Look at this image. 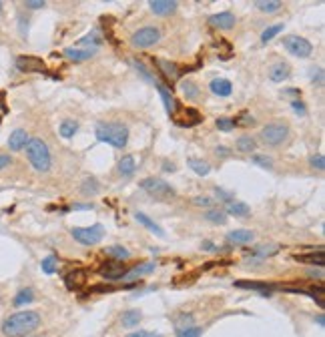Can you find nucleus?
Listing matches in <instances>:
<instances>
[{
	"label": "nucleus",
	"instance_id": "obj_1",
	"mask_svg": "<svg viewBox=\"0 0 325 337\" xmlns=\"http://www.w3.org/2000/svg\"><path fill=\"white\" fill-rule=\"evenodd\" d=\"M41 325V315L37 311H20L10 315L2 323V333L6 337H26Z\"/></svg>",
	"mask_w": 325,
	"mask_h": 337
},
{
	"label": "nucleus",
	"instance_id": "obj_2",
	"mask_svg": "<svg viewBox=\"0 0 325 337\" xmlns=\"http://www.w3.org/2000/svg\"><path fill=\"white\" fill-rule=\"evenodd\" d=\"M94 134L101 143H107L115 149H122L128 143V128L121 123H99Z\"/></svg>",
	"mask_w": 325,
	"mask_h": 337
},
{
	"label": "nucleus",
	"instance_id": "obj_3",
	"mask_svg": "<svg viewBox=\"0 0 325 337\" xmlns=\"http://www.w3.org/2000/svg\"><path fill=\"white\" fill-rule=\"evenodd\" d=\"M26 157L30 161V165L37 168L39 173H46L50 171V165H52V159H50V151L46 147V143L35 137V139H28L26 143Z\"/></svg>",
	"mask_w": 325,
	"mask_h": 337
},
{
	"label": "nucleus",
	"instance_id": "obj_4",
	"mask_svg": "<svg viewBox=\"0 0 325 337\" xmlns=\"http://www.w3.org/2000/svg\"><path fill=\"white\" fill-rule=\"evenodd\" d=\"M141 189L147 193V195H151L153 199H157V201H169V199H175V189L167 183V181H162L159 177H147V179H143L141 181Z\"/></svg>",
	"mask_w": 325,
	"mask_h": 337
},
{
	"label": "nucleus",
	"instance_id": "obj_5",
	"mask_svg": "<svg viewBox=\"0 0 325 337\" xmlns=\"http://www.w3.org/2000/svg\"><path fill=\"white\" fill-rule=\"evenodd\" d=\"M71 235L75 237V241H79L82 245H86V247H90V245H96V243H101L103 241V237H105V227L103 225H90V227H75L73 231H71Z\"/></svg>",
	"mask_w": 325,
	"mask_h": 337
},
{
	"label": "nucleus",
	"instance_id": "obj_6",
	"mask_svg": "<svg viewBox=\"0 0 325 337\" xmlns=\"http://www.w3.org/2000/svg\"><path fill=\"white\" fill-rule=\"evenodd\" d=\"M287 137H289V126L285 125V123H281V121L269 123L267 126L261 128V141H263L267 147H277V145H281Z\"/></svg>",
	"mask_w": 325,
	"mask_h": 337
},
{
	"label": "nucleus",
	"instance_id": "obj_7",
	"mask_svg": "<svg viewBox=\"0 0 325 337\" xmlns=\"http://www.w3.org/2000/svg\"><path fill=\"white\" fill-rule=\"evenodd\" d=\"M283 46L289 54H293V56H297V58H307V56H311V52H313V44L307 41V39H303V37H297V35L285 37Z\"/></svg>",
	"mask_w": 325,
	"mask_h": 337
},
{
	"label": "nucleus",
	"instance_id": "obj_8",
	"mask_svg": "<svg viewBox=\"0 0 325 337\" xmlns=\"http://www.w3.org/2000/svg\"><path fill=\"white\" fill-rule=\"evenodd\" d=\"M159 39H161V30L157 26H145V28H139L131 37V44L135 48H149V46L157 44Z\"/></svg>",
	"mask_w": 325,
	"mask_h": 337
},
{
	"label": "nucleus",
	"instance_id": "obj_9",
	"mask_svg": "<svg viewBox=\"0 0 325 337\" xmlns=\"http://www.w3.org/2000/svg\"><path fill=\"white\" fill-rule=\"evenodd\" d=\"M171 117H173L175 125H179V126H195L203 121L201 113H199L197 109H191V107H187V109H177Z\"/></svg>",
	"mask_w": 325,
	"mask_h": 337
},
{
	"label": "nucleus",
	"instance_id": "obj_10",
	"mask_svg": "<svg viewBox=\"0 0 325 337\" xmlns=\"http://www.w3.org/2000/svg\"><path fill=\"white\" fill-rule=\"evenodd\" d=\"M16 69L20 73H46V64L39 56H18Z\"/></svg>",
	"mask_w": 325,
	"mask_h": 337
},
{
	"label": "nucleus",
	"instance_id": "obj_11",
	"mask_svg": "<svg viewBox=\"0 0 325 337\" xmlns=\"http://www.w3.org/2000/svg\"><path fill=\"white\" fill-rule=\"evenodd\" d=\"M209 24L215 26V28H221V30H229V28L235 26V14L229 12V10L213 14V16H209Z\"/></svg>",
	"mask_w": 325,
	"mask_h": 337
},
{
	"label": "nucleus",
	"instance_id": "obj_12",
	"mask_svg": "<svg viewBox=\"0 0 325 337\" xmlns=\"http://www.w3.org/2000/svg\"><path fill=\"white\" fill-rule=\"evenodd\" d=\"M126 271H128V269H124L119 261L107 263V265H103V269H101V273H103L107 279H111V281H115V279H122V277L126 275Z\"/></svg>",
	"mask_w": 325,
	"mask_h": 337
},
{
	"label": "nucleus",
	"instance_id": "obj_13",
	"mask_svg": "<svg viewBox=\"0 0 325 337\" xmlns=\"http://www.w3.org/2000/svg\"><path fill=\"white\" fill-rule=\"evenodd\" d=\"M149 6H151V12L157 14V16H167V14L177 10V2L175 0H153Z\"/></svg>",
	"mask_w": 325,
	"mask_h": 337
},
{
	"label": "nucleus",
	"instance_id": "obj_14",
	"mask_svg": "<svg viewBox=\"0 0 325 337\" xmlns=\"http://www.w3.org/2000/svg\"><path fill=\"white\" fill-rule=\"evenodd\" d=\"M291 77V69L287 62H275L271 69H269V79L273 83H283L285 79Z\"/></svg>",
	"mask_w": 325,
	"mask_h": 337
},
{
	"label": "nucleus",
	"instance_id": "obj_15",
	"mask_svg": "<svg viewBox=\"0 0 325 337\" xmlns=\"http://www.w3.org/2000/svg\"><path fill=\"white\" fill-rule=\"evenodd\" d=\"M64 283H67L69 289H81L82 285L86 283V273L82 269H73L71 273H67Z\"/></svg>",
	"mask_w": 325,
	"mask_h": 337
},
{
	"label": "nucleus",
	"instance_id": "obj_16",
	"mask_svg": "<svg viewBox=\"0 0 325 337\" xmlns=\"http://www.w3.org/2000/svg\"><path fill=\"white\" fill-rule=\"evenodd\" d=\"M155 86L159 88V94H161L162 103H165V109H167V113L169 115H173L177 109H179V105H177V100L173 98V94H171V90L165 86V84H161L159 81H155Z\"/></svg>",
	"mask_w": 325,
	"mask_h": 337
},
{
	"label": "nucleus",
	"instance_id": "obj_17",
	"mask_svg": "<svg viewBox=\"0 0 325 337\" xmlns=\"http://www.w3.org/2000/svg\"><path fill=\"white\" fill-rule=\"evenodd\" d=\"M209 88H211V92L217 94V96H229L231 90H233V84L229 83L227 79H213L211 84H209Z\"/></svg>",
	"mask_w": 325,
	"mask_h": 337
},
{
	"label": "nucleus",
	"instance_id": "obj_18",
	"mask_svg": "<svg viewBox=\"0 0 325 337\" xmlns=\"http://www.w3.org/2000/svg\"><path fill=\"white\" fill-rule=\"evenodd\" d=\"M96 48H64V56H69L71 60L75 62H82V60H88L90 56H94Z\"/></svg>",
	"mask_w": 325,
	"mask_h": 337
},
{
	"label": "nucleus",
	"instance_id": "obj_19",
	"mask_svg": "<svg viewBox=\"0 0 325 337\" xmlns=\"http://www.w3.org/2000/svg\"><path fill=\"white\" fill-rule=\"evenodd\" d=\"M26 143H28V134H26V130H22V128H16V130L10 134V139H8V147H10L12 151L24 149Z\"/></svg>",
	"mask_w": 325,
	"mask_h": 337
},
{
	"label": "nucleus",
	"instance_id": "obj_20",
	"mask_svg": "<svg viewBox=\"0 0 325 337\" xmlns=\"http://www.w3.org/2000/svg\"><path fill=\"white\" fill-rule=\"evenodd\" d=\"M137 171V163H135V157L133 155H124L121 161H119V173H121L122 179H131Z\"/></svg>",
	"mask_w": 325,
	"mask_h": 337
},
{
	"label": "nucleus",
	"instance_id": "obj_21",
	"mask_svg": "<svg viewBox=\"0 0 325 337\" xmlns=\"http://www.w3.org/2000/svg\"><path fill=\"white\" fill-rule=\"evenodd\" d=\"M227 239H229L231 243H235V245H245V243H251V241H253V233L247 231V229H235V231H231V233L227 235Z\"/></svg>",
	"mask_w": 325,
	"mask_h": 337
},
{
	"label": "nucleus",
	"instance_id": "obj_22",
	"mask_svg": "<svg viewBox=\"0 0 325 337\" xmlns=\"http://www.w3.org/2000/svg\"><path fill=\"white\" fill-rule=\"evenodd\" d=\"M155 263L153 261H149V263H143V265H137L135 269H131V271H126V275H124V279H137V277H143V275H149L151 271H155Z\"/></svg>",
	"mask_w": 325,
	"mask_h": 337
},
{
	"label": "nucleus",
	"instance_id": "obj_23",
	"mask_svg": "<svg viewBox=\"0 0 325 337\" xmlns=\"http://www.w3.org/2000/svg\"><path fill=\"white\" fill-rule=\"evenodd\" d=\"M235 287H241V289H253V291H259L263 295H271V285L267 283H257V281H235Z\"/></svg>",
	"mask_w": 325,
	"mask_h": 337
},
{
	"label": "nucleus",
	"instance_id": "obj_24",
	"mask_svg": "<svg viewBox=\"0 0 325 337\" xmlns=\"http://www.w3.org/2000/svg\"><path fill=\"white\" fill-rule=\"evenodd\" d=\"M157 66L161 69L162 75H165L167 79H171V81L179 79V66H177L175 62H169V60H162V58H157Z\"/></svg>",
	"mask_w": 325,
	"mask_h": 337
},
{
	"label": "nucleus",
	"instance_id": "obj_25",
	"mask_svg": "<svg viewBox=\"0 0 325 337\" xmlns=\"http://www.w3.org/2000/svg\"><path fill=\"white\" fill-rule=\"evenodd\" d=\"M295 261H299V263H309V265H317V267H323L325 257H323V251H317V253H309V255H295Z\"/></svg>",
	"mask_w": 325,
	"mask_h": 337
},
{
	"label": "nucleus",
	"instance_id": "obj_26",
	"mask_svg": "<svg viewBox=\"0 0 325 337\" xmlns=\"http://www.w3.org/2000/svg\"><path fill=\"white\" fill-rule=\"evenodd\" d=\"M135 219H137V221H139V223H141L143 227H147L149 231H153L155 235H159V237H165V231H162V229L159 227V225H157V223H155V221H151V219H149V217H147L145 213H137V215H135Z\"/></svg>",
	"mask_w": 325,
	"mask_h": 337
},
{
	"label": "nucleus",
	"instance_id": "obj_27",
	"mask_svg": "<svg viewBox=\"0 0 325 337\" xmlns=\"http://www.w3.org/2000/svg\"><path fill=\"white\" fill-rule=\"evenodd\" d=\"M121 321H122V327H126V329L139 325V321H141V311H139V309H128V311L122 315Z\"/></svg>",
	"mask_w": 325,
	"mask_h": 337
},
{
	"label": "nucleus",
	"instance_id": "obj_28",
	"mask_svg": "<svg viewBox=\"0 0 325 337\" xmlns=\"http://www.w3.org/2000/svg\"><path fill=\"white\" fill-rule=\"evenodd\" d=\"M225 211L229 215H235V217H245V215H249V205L247 203H239V201H229Z\"/></svg>",
	"mask_w": 325,
	"mask_h": 337
},
{
	"label": "nucleus",
	"instance_id": "obj_29",
	"mask_svg": "<svg viewBox=\"0 0 325 337\" xmlns=\"http://www.w3.org/2000/svg\"><path fill=\"white\" fill-rule=\"evenodd\" d=\"M181 90L187 96V100H197L199 98V86L193 83V81H183L181 83Z\"/></svg>",
	"mask_w": 325,
	"mask_h": 337
},
{
	"label": "nucleus",
	"instance_id": "obj_30",
	"mask_svg": "<svg viewBox=\"0 0 325 337\" xmlns=\"http://www.w3.org/2000/svg\"><path fill=\"white\" fill-rule=\"evenodd\" d=\"M187 165L191 167V171H195L197 175H201V177H207L209 173H211V165L207 163V161H199V159H189L187 161Z\"/></svg>",
	"mask_w": 325,
	"mask_h": 337
},
{
	"label": "nucleus",
	"instance_id": "obj_31",
	"mask_svg": "<svg viewBox=\"0 0 325 337\" xmlns=\"http://www.w3.org/2000/svg\"><path fill=\"white\" fill-rule=\"evenodd\" d=\"M99 191H101V187H99V181H96L94 177H88V179H84V183H82V187H81L82 195L90 197V195H96Z\"/></svg>",
	"mask_w": 325,
	"mask_h": 337
},
{
	"label": "nucleus",
	"instance_id": "obj_32",
	"mask_svg": "<svg viewBox=\"0 0 325 337\" xmlns=\"http://www.w3.org/2000/svg\"><path fill=\"white\" fill-rule=\"evenodd\" d=\"M255 6L265 14H273L281 8V2H277V0H259V2H255Z\"/></svg>",
	"mask_w": 325,
	"mask_h": 337
},
{
	"label": "nucleus",
	"instance_id": "obj_33",
	"mask_svg": "<svg viewBox=\"0 0 325 337\" xmlns=\"http://www.w3.org/2000/svg\"><path fill=\"white\" fill-rule=\"evenodd\" d=\"M237 151H241V153H251V151H255V147H257V143H255V139L253 137H247V134H243V137H239L237 139Z\"/></svg>",
	"mask_w": 325,
	"mask_h": 337
},
{
	"label": "nucleus",
	"instance_id": "obj_34",
	"mask_svg": "<svg viewBox=\"0 0 325 337\" xmlns=\"http://www.w3.org/2000/svg\"><path fill=\"white\" fill-rule=\"evenodd\" d=\"M77 130H79V123L77 121H64L60 125V137L62 139H73L77 134Z\"/></svg>",
	"mask_w": 325,
	"mask_h": 337
},
{
	"label": "nucleus",
	"instance_id": "obj_35",
	"mask_svg": "<svg viewBox=\"0 0 325 337\" xmlns=\"http://www.w3.org/2000/svg\"><path fill=\"white\" fill-rule=\"evenodd\" d=\"M35 301V291L32 289H22L20 293L14 297V305L20 307V305H26V303H32Z\"/></svg>",
	"mask_w": 325,
	"mask_h": 337
},
{
	"label": "nucleus",
	"instance_id": "obj_36",
	"mask_svg": "<svg viewBox=\"0 0 325 337\" xmlns=\"http://www.w3.org/2000/svg\"><path fill=\"white\" fill-rule=\"evenodd\" d=\"M281 30H283V24H273V26L265 28V30H263V35H261V42H269L271 39H275Z\"/></svg>",
	"mask_w": 325,
	"mask_h": 337
},
{
	"label": "nucleus",
	"instance_id": "obj_37",
	"mask_svg": "<svg viewBox=\"0 0 325 337\" xmlns=\"http://www.w3.org/2000/svg\"><path fill=\"white\" fill-rule=\"evenodd\" d=\"M205 219H209L211 223H217V225H223L225 221H227V217H225V213L223 211H217V209H209L205 213Z\"/></svg>",
	"mask_w": 325,
	"mask_h": 337
},
{
	"label": "nucleus",
	"instance_id": "obj_38",
	"mask_svg": "<svg viewBox=\"0 0 325 337\" xmlns=\"http://www.w3.org/2000/svg\"><path fill=\"white\" fill-rule=\"evenodd\" d=\"M215 125L219 130H223V132H229V130H233L235 128V119H229V117H221V119H217L215 121Z\"/></svg>",
	"mask_w": 325,
	"mask_h": 337
},
{
	"label": "nucleus",
	"instance_id": "obj_39",
	"mask_svg": "<svg viewBox=\"0 0 325 337\" xmlns=\"http://www.w3.org/2000/svg\"><path fill=\"white\" fill-rule=\"evenodd\" d=\"M42 271L48 273V275H52L56 271V257L54 255H48V257L42 259Z\"/></svg>",
	"mask_w": 325,
	"mask_h": 337
},
{
	"label": "nucleus",
	"instance_id": "obj_40",
	"mask_svg": "<svg viewBox=\"0 0 325 337\" xmlns=\"http://www.w3.org/2000/svg\"><path fill=\"white\" fill-rule=\"evenodd\" d=\"M79 42H81V44H92V48H96V46H99V44H101L103 41H101V32L94 28L90 35H86V37H84V39H81Z\"/></svg>",
	"mask_w": 325,
	"mask_h": 337
},
{
	"label": "nucleus",
	"instance_id": "obj_41",
	"mask_svg": "<svg viewBox=\"0 0 325 337\" xmlns=\"http://www.w3.org/2000/svg\"><path fill=\"white\" fill-rule=\"evenodd\" d=\"M255 165H259V167H263V168H273V161L269 159V157H265V155H253V159H251Z\"/></svg>",
	"mask_w": 325,
	"mask_h": 337
},
{
	"label": "nucleus",
	"instance_id": "obj_42",
	"mask_svg": "<svg viewBox=\"0 0 325 337\" xmlns=\"http://www.w3.org/2000/svg\"><path fill=\"white\" fill-rule=\"evenodd\" d=\"M109 255H111V257H113V259H128V255H131V253L126 251V249H124V247H111V249H109Z\"/></svg>",
	"mask_w": 325,
	"mask_h": 337
},
{
	"label": "nucleus",
	"instance_id": "obj_43",
	"mask_svg": "<svg viewBox=\"0 0 325 337\" xmlns=\"http://www.w3.org/2000/svg\"><path fill=\"white\" fill-rule=\"evenodd\" d=\"M177 337H201V327H183Z\"/></svg>",
	"mask_w": 325,
	"mask_h": 337
},
{
	"label": "nucleus",
	"instance_id": "obj_44",
	"mask_svg": "<svg viewBox=\"0 0 325 337\" xmlns=\"http://www.w3.org/2000/svg\"><path fill=\"white\" fill-rule=\"evenodd\" d=\"M309 163H311V167H315L317 171H323L325 168V157L323 155H313V157L309 159Z\"/></svg>",
	"mask_w": 325,
	"mask_h": 337
},
{
	"label": "nucleus",
	"instance_id": "obj_45",
	"mask_svg": "<svg viewBox=\"0 0 325 337\" xmlns=\"http://www.w3.org/2000/svg\"><path fill=\"white\" fill-rule=\"evenodd\" d=\"M193 203H195L197 207H211V205H213V199H209V197H195Z\"/></svg>",
	"mask_w": 325,
	"mask_h": 337
},
{
	"label": "nucleus",
	"instance_id": "obj_46",
	"mask_svg": "<svg viewBox=\"0 0 325 337\" xmlns=\"http://www.w3.org/2000/svg\"><path fill=\"white\" fill-rule=\"evenodd\" d=\"M291 107H293V111H295L297 115H301V117L305 115V105H303L301 100H293V103H291Z\"/></svg>",
	"mask_w": 325,
	"mask_h": 337
},
{
	"label": "nucleus",
	"instance_id": "obj_47",
	"mask_svg": "<svg viewBox=\"0 0 325 337\" xmlns=\"http://www.w3.org/2000/svg\"><path fill=\"white\" fill-rule=\"evenodd\" d=\"M235 123H239V125H243V126L253 125V117H249L247 113H241V117H239V119H237Z\"/></svg>",
	"mask_w": 325,
	"mask_h": 337
},
{
	"label": "nucleus",
	"instance_id": "obj_48",
	"mask_svg": "<svg viewBox=\"0 0 325 337\" xmlns=\"http://www.w3.org/2000/svg\"><path fill=\"white\" fill-rule=\"evenodd\" d=\"M133 64L137 66V71H141V75H143V79H145V81H153V79H151V75H149V71H147L141 62H133Z\"/></svg>",
	"mask_w": 325,
	"mask_h": 337
},
{
	"label": "nucleus",
	"instance_id": "obj_49",
	"mask_svg": "<svg viewBox=\"0 0 325 337\" xmlns=\"http://www.w3.org/2000/svg\"><path fill=\"white\" fill-rule=\"evenodd\" d=\"M126 337H161V335L153 333V331H135V333H128Z\"/></svg>",
	"mask_w": 325,
	"mask_h": 337
},
{
	"label": "nucleus",
	"instance_id": "obj_50",
	"mask_svg": "<svg viewBox=\"0 0 325 337\" xmlns=\"http://www.w3.org/2000/svg\"><path fill=\"white\" fill-rule=\"evenodd\" d=\"M215 153H217V157H221V159H227V157L231 155V151H229L227 147H217Z\"/></svg>",
	"mask_w": 325,
	"mask_h": 337
},
{
	"label": "nucleus",
	"instance_id": "obj_51",
	"mask_svg": "<svg viewBox=\"0 0 325 337\" xmlns=\"http://www.w3.org/2000/svg\"><path fill=\"white\" fill-rule=\"evenodd\" d=\"M26 8H32V10L44 8V2H42V0H28V2H26Z\"/></svg>",
	"mask_w": 325,
	"mask_h": 337
},
{
	"label": "nucleus",
	"instance_id": "obj_52",
	"mask_svg": "<svg viewBox=\"0 0 325 337\" xmlns=\"http://www.w3.org/2000/svg\"><path fill=\"white\" fill-rule=\"evenodd\" d=\"M311 73H313V77H311L313 83H321V81H323V73H321V69H315V71H311Z\"/></svg>",
	"mask_w": 325,
	"mask_h": 337
},
{
	"label": "nucleus",
	"instance_id": "obj_53",
	"mask_svg": "<svg viewBox=\"0 0 325 337\" xmlns=\"http://www.w3.org/2000/svg\"><path fill=\"white\" fill-rule=\"evenodd\" d=\"M8 113V109H6V105H4V92H0V121H2V117Z\"/></svg>",
	"mask_w": 325,
	"mask_h": 337
},
{
	"label": "nucleus",
	"instance_id": "obj_54",
	"mask_svg": "<svg viewBox=\"0 0 325 337\" xmlns=\"http://www.w3.org/2000/svg\"><path fill=\"white\" fill-rule=\"evenodd\" d=\"M6 165H10V157L8 155H0V168H4Z\"/></svg>",
	"mask_w": 325,
	"mask_h": 337
},
{
	"label": "nucleus",
	"instance_id": "obj_55",
	"mask_svg": "<svg viewBox=\"0 0 325 337\" xmlns=\"http://www.w3.org/2000/svg\"><path fill=\"white\" fill-rule=\"evenodd\" d=\"M215 193H217V195H219V197H223V199H227V203H229V201H231V195H229V193H225V191H221V189H219V187H217V189H215Z\"/></svg>",
	"mask_w": 325,
	"mask_h": 337
},
{
	"label": "nucleus",
	"instance_id": "obj_56",
	"mask_svg": "<svg viewBox=\"0 0 325 337\" xmlns=\"http://www.w3.org/2000/svg\"><path fill=\"white\" fill-rule=\"evenodd\" d=\"M201 247H203V249H207V251H211V253L217 251V247H215L211 241H203V245H201Z\"/></svg>",
	"mask_w": 325,
	"mask_h": 337
},
{
	"label": "nucleus",
	"instance_id": "obj_57",
	"mask_svg": "<svg viewBox=\"0 0 325 337\" xmlns=\"http://www.w3.org/2000/svg\"><path fill=\"white\" fill-rule=\"evenodd\" d=\"M162 168H165V173H173V171H175V165H173V163H162Z\"/></svg>",
	"mask_w": 325,
	"mask_h": 337
},
{
	"label": "nucleus",
	"instance_id": "obj_58",
	"mask_svg": "<svg viewBox=\"0 0 325 337\" xmlns=\"http://www.w3.org/2000/svg\"><path fill=\"white\" fill-rule=\"evenodd\" d=\"M317 323L323 327V325H325V317H323V315H319V317H317Z\"/></svg>",
	"mask_w": 325,
	"mask_h": 337
},
{
	"label": "nucleus",
	"instance_id": "obj_59",
	"mask_svg": "<svg viewBox=\"0 0 325 337\" xmlns=\"http://www.w3.org/2000/svg\"><path fill=\"white\" fill-rule=\"evenodd\" d=\"M0 12H2V2H0Z\"/></svg>",
	"mask_w": 325,
	"mask_h": 337
}]
</instances>
